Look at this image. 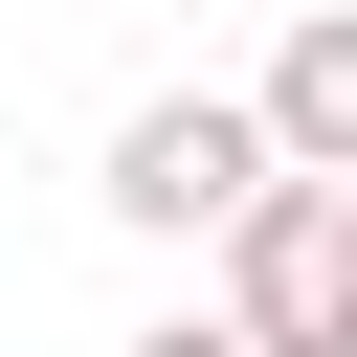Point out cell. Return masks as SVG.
<instances>
[{
    "instance_id": "obj_3",
    "label": "cell",
    "mask_w": 357,
    "mask_h": 357,
    "mask_svg": "<svg viewBox=\"0 0 357 357\" xmlns=\"http://www.w3.org/2000/svg\"><path fill=\"white\" fill-rule=\"evenodd\" d=\"M268 156H290V178H357V0L290 22V67H268Z\"/></svg>"
},
{
    "instance_id": "obj_4",
    "label": "cell",
    "mask_w": 357,
    "mask_h": 357,
    "mask_svg": "<svg viewBox=\"0 0 357 357\" xmlns=\"http://www.w3.org/2000/svg\"><path fill=\"white\" fill-rule=\"evenodd\" d=\"M134 357H268V335H245V312H178V335H134Z\"/></svg>"
},
{
    "instance_id": "obj_1",
    "label": "cell",
    "mask_w": 357,
    "mask_h": 357,
    "mask_svg": "<svg viewBox=\"0 0 357 357\" xmlns=\"http://www.w3.org/2000/svg\"><path fill=\"white\" fill-rule=\"evenodd\" d=\"M223 312L268 357H357V178H268L223 223Z\"/></svg>"
},
{
    "instance_id": "obj_2",
    "label": "cell",
    "mask_w": 357,
    "mask_h": 357,
    "mask_svg": "<svg viewBox=\"0 0 357 357\" xmlns=\"http://www.w3.org/2000/svg\"><path fill=\"white\" fill-rule=\"evenodd\" d=\"M268 178H290V156H268V89H245V112H223V89H156V112L112 134V223H156V245H223Z\"/></svg>"
}]
</instances>
